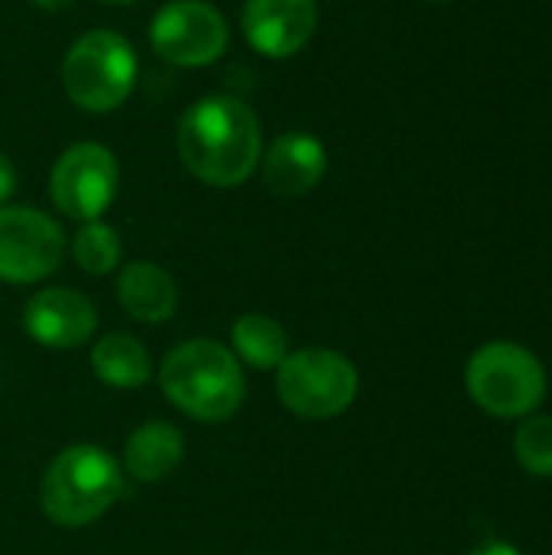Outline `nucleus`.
I'll list each match as a JSON object with an SVG mask.
<instances>
[{"mask_svg": "<svg viewBox=\"0 0 552 555\" xmlns=\"http://www.w3.org/2000/svg\"><path fill=\"white\" fill-rule=\"evenodd\" d=\"M124 494V468L101 446H68L62 449L42 481L39 504L42 514L62 530H81L98 524Z\"/></svg>", "mask_w": 552, "mask_h": 555, "instance_id": "obj_3", "label": "nucleus"}, {"mask_svg": "<svg viewBox=\"0 0 552 555\" xmlns=\"http://www.w3.org/2000/svg\"><path fill=\"white\" fill-rule=\"evenodd\" d=\"M514 452L530 475L552 478V416H527L514 436Z\"/></svg>", "mask_w": 552, "mask_h": 555, "instance_id": "obj_18", "label": "nucleus"}, {"mask_svg": "<svg viewBox=\"0 0 552 555\" xmlns=\"http://www.w3.org/2000/svg\"><path fill=\"white\" fill-rule=\"evenodd\" d=\"M231 351L257 371H277L290 354V335L273 315H241L231 325Z\"/></svg>", "mask_w": 552, "mask_h": 555, "instance_id": "obj_16", "label": "nucleus"}, {"mask_svg": "<svg viewBox=\"0 0 552 555\" xmlns=\"http://www.w3.org/2000/svg\"><path fill=\"white\" fill-rule=\"evenodd\" d=\"M159 387L166 400L198 420L224 423L231 420L247 397V377L231 348L211 338H192L176 345L159 367Z\"/></svg>", "mask_w": 552, "mask_h": 555, "instance_id": "obj_2", "label": "nucleus"}, {"mask_svg": "<svg viewBox=\"0 0 552 555\" xmlns=\"http://www.w3.org/2000/svg\"><path fill=\"white\" fill-rule=\"evenodd\" d=\"M120 254H124L120 234L104 221H85L72 241L75 263L91 276H107L111 270H117Z\"/></svg>", "mask_w": 552, "mask_h": 555, "instance_id": "obj_17", "label": "nucleus"}, {"mask_svg": "<svg viewBox=\"0 0 552 555\" xmlns=\"http://www.w3.org/2000/svg\"><path fill=\"white\" fill-rule=\"evenodd\" d=\"M120 169L107 146L94 140L72 143L52 166L49 195L55 208L75 221H98L117 195Z\"/></svg>", "mask_w": 552, "mask_h": 555, "instance_id": "obj_7", "label": "nucleus"}, {"mask_svg": "<svg viewBox=\"0 0 552 555\" xmlns=\"http://www.w3.org/2000/svg\"><path fill=\"white\" fill-rule=\"evenodd\" d=\"M358 367L332 348H299L290 351L277 367L280 403L303 420L342 416L358 397Z\"/></svg>", "mask_w": 552, "mask_h": 555, "instance_id": "obj_6", "label": "nucleus"}, {"mask_svg": "<svg viewBox=\"0 0 552 555\" xmlns=\"http://www.w3.org/2000/svg\"><path fill=\"white\" fill-rule=\"evenodd\" d=\"M117 299L127 315L146 325L169 322L179 309V289L172 276L150 260H133L117 276Z\"/></svg>", "mask_w": 552, "mask_h": 555, "instance_id": "obj_13", "label": "nucleus"}, {"mask_svg": "<svg viewBox=\"0 0 552 555\" xmlns=\"http://www.w3.org/2000/svg\"><path fill=\"white\" fill-rule=\"evenodd\" d=\"M325 169H329V156L322 140L303 130L277 137L264 153V182L280 198L309 195L325 179Z\"/></svg>", "mask_w": 552, "mask_h": 555, "instance_id": "obj_12", "label": "nucleus"}, {"mask_svg": "<svg viewBox=\"0 0 552 555\" xmlns=\"http://www.w3.org/2000/svg\"><path fill=\"white\" fill-rule=\"evenodd\" d=\"M62 85L81 111H117L137 85V52L120 33L91 29L65 52Z\"/></svg>", "mask_w": 552, "mask_h": 555, "instance_id": "obj_5", "label": "nucleus"}, {"mask_svg": "<svg viewBox=\"0 0 552 555\" xmlns=\"http://www.w3.org/2000/svg\"><path fill=\"white\" fill-rule=\"evenodd\" d=\"M101 3H133V0H101Z\"/></svg>", "mask_w": 552, "mask_h": 555, "instance_id": "obj_22", "label": "nucleus"}, {"mask_svg": "<svg viewBox=\"0 0 552 555\" xmlns=\"http://www.w3.org/2000/svg\"><path fill=\"white\" fill-rule=\"evenodd\" d=\"M316 0H247L241 26L254 52L267 59H290L316 36Z\"/></svg>", "mask_w": 552, "mask_h": 555, "instance_id": "obj_11", "label": "nucleus"}, {"mask_svg": "<svg viewBox=\"0 0 552 555\" xmlns=\"http://www.w3.org/2000/svg\"><path fill=\"white\" fill-rule=\"evenodd\" d=\"M468 555H521V550H517V546H511V543L491 540V543H482L478 550H472Z\"/></svg>", "mask_w": 552, "mask_h": 555, "instance_id": "obj_20", "label": "nucleus"}, {"mask_svg": "<svg viewBox=\"0 0 552 555\" xmlns=\"http://www.w3.org/2000/svg\"><path fill=\"white\" fill-rule=\"evenodd\" d=\"M433 3H446V0H433Z\"/></svg>", "mask_w": 552, "mask_h": 555, "instance_id": "obj_23", "label": "nucleus"}, {"mask_svg": "<svg viewBox=\"0 0 552 555\" xmlns=\"http://www.w3.org/2000/svg\"><path fill=\"white\" fill-rule=\"evenodd\" d=\"M65 257V234L39 208H0V280L13 286L39 283L59 270Z\"/></svg>", "mask_w": 552, "mask_h": 555, "instance_id": "obj_9", "label": "nucleus"}, {"mask_svg": "<svg viewBox=\"0 0 552 555\" xmlns=\"http://www.w3.org/2000/svg\"><path fill=\"white\" fill-rule=\"evenodd\" d=\"M185 459V436L166 423V420H150L140 429L127 436L124 446V472L143 485H156L169 478Z\"/></svg>", "mask_w": 552, "mask_h": 555, "instance_id": "obj_14", "label": "nucleus"}, {"mask_svg": "<svg viewBox=\"0 0 552 555\" xmlns=\"http://www.w3.org/2000/svg\"><path fill=\"white\" fill-rule=\"evenodd\" d=\"M260 120L241 98L208 94L179 120V156L205 185L234 189L247 182L260 166Z\"/></svg>", "mask_w": 552, "mask_h": 555, "instance_id": "obj_1", "label": "nucleus"}, {"mask_svg": "<svg viewBox=\"0 0 552 555\" xmlns=\"http://www.w3.org/2000/svg\"><path fill=\"white\" fill-rule=\"evenodd\" d=\"M91 367H94L98 380L114 390H137V387L150 384V377H153L150 351L143 348L140 338H133L127 332H111V335L98 338V345L91 348Z\"/></svg>", "mask_w": 552, "mask_h": 555, "instance_id": "obj_15", "label": "nucleus"}, {"mask_svg": "<svg viewBox=\"0 0 552 555\" xmlns=\"http://www.w3.org/2000/svg\"><path fill=\"white\" fill-rule=\"evenodd\" d=\"M228 20L205 0H172L156 10L150 42L159 59L179 68H202L228 49Z\"/></svg>", "mask_w": 552, "mask_h": 555, "instance_id": "obj_8", "label": "nucleus"}, {"mask_svg": "<svg viewBox=\"0 0 552 555\" xmlns=\"http://www.w3.org/2000/svg\"><path fill=\"white\" fill-rule=\"evenodd\" d=\"M465 387L475 406L498 420L534 416L547 397V367L524 345L491 341L468 358Z\"/></svg>", "mask_w": 552, "mask_h": 555, "instance_id": "obj_4", "label": "nucleus"}, {"mask_svg": "<svg viewBox=\"0 0 552 555\" xmlns=\"http://www.w3.org/2000/svg\"><path fill=\"white\" fill-rule=\"evenodd\" d=\"M13 192H16V169H13V163L0 153V208L10 202Z\"/></svg>", "mask_w": 552, "mask_h": 555, "instance_id": "obj_19", "label": "nucleus"}, {"mask_svg": "<svg viewBox=\"0 0 552 555\" xmlns=\"http://www.w3.org/2000/svg\"><path fill=\"white\" fill-rule=\"evenodd\" d=\"M36 7H42V10H65V7H72L75 0H33Z\"/></svg>", "mask_w": 552, "mask_h": 555, "instance_id": "obj_21", "label": "nucleus"}, {"mask_svg": "<svg viewBox=\"0 0 552 555\" xmlns=\"http://www.w3.org/2000/svg\"><path fill=\"white\" fill-rule=\"evenodd\" d=\"M26 335L52 351H68L85 345L98 328V312L88 296L68 286L39 289L23 309Z\"/></svg>", "mask_w": 552, "mask_h": 555, "instance_id": "obj_10", "label": "nucleus"}]
</instances>
